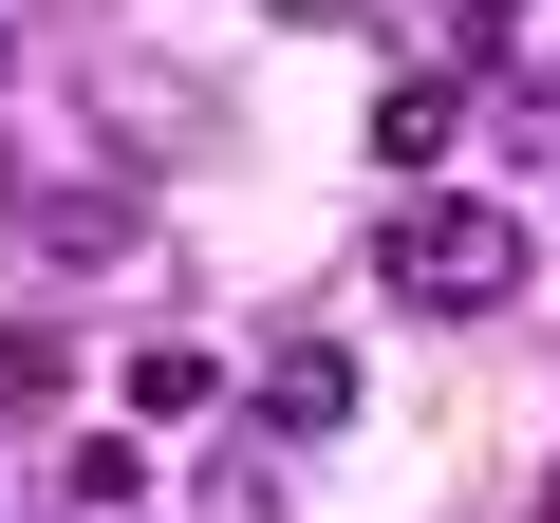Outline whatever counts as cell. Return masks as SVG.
Returning a JSON list of instances; mask_svg holds the SVG:
<instances>
[{
	"label": "cell",
	"mask_w": 560,
	"mask_h": 523,
	"mask_svg": "<svg viewBox=\"0 0 560 523\" xmlns=\"http://www.w3.org/2000/svg\"><path fill=\"white\" fill-rule=\"evenodd\" d=\"M523 262H541V224L486 206V187H411V206L374 224V281H393L411 318H504V300H523Z\"/></svg>",
	"instance_id": "obj_1"
},
{
	"label": "cell",
	"mask_w": 560,
	"mask_h": 523,
	"mask_svg": "<svg viewBox=\"0 0 560 523\" xmlns=\"http://www.w3.org/2000/svg\"><path fill=\"white\" fill-rule=\"evenodd\" d=\"M261 430H300V449H318V430H355V356L280 337V356H261Z\"/></svg>",
	"instance_id": "obj_2"
},
{
	"label": "cell",
	"mask_w": 560,
	"mask_h": 523,
	"mask_svg": "<svg viewBox=\"0 0 560 523\" xmlns=\"http://www.w3.org/2000/svg\"><path fill=\"white\" fill-rule=\"evenodd\" d=\"M57 504H75V523H131V504H150V430H75V449H57Z\"/></svg>",
	"instance_id": "obj_3"
},
{
	"label": "cell",
	"mask_w": 560,
	"mask_h": 523,
	"mask_svg": "<svg viewBox=\"0 0 560 523\" xmlns=\"http://www.w3.org/2000/svg\"><path fill=\"white\" fill-rule=\"evenodd\" d=\"M448 131H467V75H393L374 94V168H430Z\"/></svg>",
	"instance_id": "obj_4"
},
{
	"label": "cell",
	"mask_w": 560,
	"mask_h": 523,
	"mask_svg": "<svg viewBox=\"0 0 560 523\" xmlns=\"http://www.w3.org/2000/svg\"><path fill=\"white\" fill-rule=\"evenodd\" d=\"M38 243H57V262H131V187H113V168L38 187Z\"/></svg>",
	"instance_id": "obj_5"
},
{
	"label": "cell",
	"mask_w": 560,
	"mask_h": 523,
	"mask_svg": "<svg viewBox=\"0 0 560 523\" xmlns=\"http://www.w3.org/2000/svg\"><path fill=\"white\" fill-rule=\"evenodd\" d=\"M206 393H224V356H206V337H150V356H131V430H187Z\"/></svg>",
	"instance_id": "obj_6"
},
{
	"label": "cell",
	"mask_w": 560,
	"mask_h": 523,
	"mask_svg": "<svg viewBox=\"0 0 560 523\" xmlns=\"http://www.w3.org/2000/svg\"><path fill=\"white\" fill-rule=\"evenodd\" d=\"M57 393H75V356H57L38 318H20V337H0V411H57Z\"/></svg>",
	"instance_id": "obj_7"
},
{
	"label": "cell",
	"mask_w": 560,
	"mask_h": 523,
	"mask_svg": "<svg viewBox=\"0 0 560 523\" xmlns=\"http://www.w3.org/2000/svg\"><path fill=\"white\" fill-rule=\"evenodd\" d=\"M448 20H467V57H504V38H523V0H448Z\"/></svg>",
	"instance_id": "obj_8"
},
{
	"label": "cell",
	"mask_w": 560,
	"mask_h": 523,
	"mask_svg": "<svg viewBox=\"0 0 560 523\" xmlns=\"http://www.w3.org/2000/svg\"><path fill=\"white\" fill-rule=\"evenodd\" d=\"M280 20H355V0H280Z\"/></svg>",
	"instance_id": "obj_9"
},
{
	"label": "cell",
	"mask_w": 560,
	"mask_h": 523,
	"mask_svg": "<svg viewBox=\"0 0 560 523\" xmlns=\"http://www.w3.org/2000/svg\"><path fill=\"white\" fill-rule=\"evenodd\" d=\"M0 75H20V20H0Z\"/></svg>",
	"instance_id": "obj_10"
},
{
	"label": "cell",
	"mask_w": 560,
	"mask_h": 523,
	"mask_svg": "<svg viewBox=\"0 0 560 523\" xmlns=\"http://www.w3.org/2000/svg\"><path fill=\"white\" fill-rule=\"evenodd\" d=\"M541 523H560V467H541Z\"/></svg>",
	"instance_id": "obj_11"
},
{
	"label": "cell",
	"mask_w": 560,
	"mask_h": 523,
	"mask_svg": "<svg viewBox=\"0 0 560 523\" xmlns=\"http://www.w3.org/2000/svg\"><path fill=\"white\" fill-rule=\"evenodd\" d=\"M0 206H20V187H0Z\"/></svg>",
	"instance_id": "obj_12"
},
{
	"label": "cell",
	"mask_w": 560,
	"mask_h": 523,
	"mask_svg": "<svg viewBox=\"0 0 560 523\" xmlns=\"http://www.w3.org/2000/svg\"><path fill=\"white\" fill-rule=\"evenodd\" d=\"M541 94H560V75H541Z\"/></svg>",
	"instance_id": "obj_13"
}]
</instances>
